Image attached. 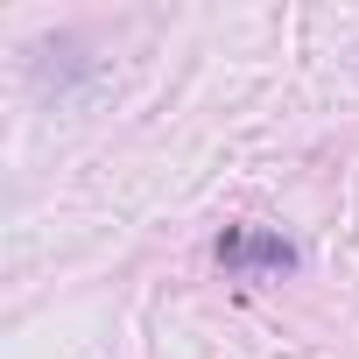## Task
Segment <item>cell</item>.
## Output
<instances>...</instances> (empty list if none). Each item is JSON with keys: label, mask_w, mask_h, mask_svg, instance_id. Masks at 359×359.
<instances>
[{"label": "cell", "mask_w": 359, "mask_h": 359, "mask_svg": "<svg viewBox=\"0 0 359 359\" xmlns=\"http://www.w3.org/2000/svg\"><path fill=\"white\" fill-rule=\"evenodd\" d=\"M219 261L233 275H289L296 268V247L282 233H261V226H226L219 233Z\"/></svg>", "instance_id": "obj_1"}]
</instances>
